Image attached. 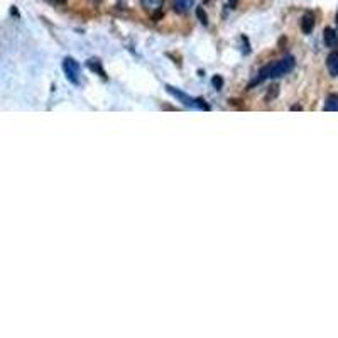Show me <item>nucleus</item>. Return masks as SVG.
Listing matches in <instances>:
<instances>
[{
	"label": "nucleus",
	"instance_id": "obj_1",
	"mask_svg": "<svg viewBox=\"0 0 338 338\" xmlns=\"http://www.w3.org/2000/svg\"><path fill=\"white\" fill-rule=\"evenodd\" d=\"M295 64H296V61H295L293 56H286V58L281 59V61L267 64V66H264L262 70L259 71L255 82H254L252 84L262 83V82H265V80H274V78H279V76L288 75L289 71H293Z\"/></svg>",
	"mask_w": 338,
	"mask_h": 338
},
{
	"label": "nucleus",
	"instance_id": "obj_2",
	"mask_svg": "<svg viewBox=\"0 0 338 338\" xmlns=\"http://www.w3.org/2000/svg\"><path fill=\"white\" fill-rule=\"evenodd\" d=\"M168 91L171 93L172 96H176V98L179 100V102H183L186 107H191V108H201V110H210V105H208L205 100L201 98H191V96H188L186 93H183V91L176 90L174 86H166Z\"/></svg>",
	"mask_w": 338,
	"mask_h": 338
},
{
	"label": "nucleus",
	"instance_id": "obj_3",
	"mask_svg": "<svg viewBox=\"0 0 338 338\" xmlns=\"http://www.w3.org/2000/svg\"><path fill=\"white\" fill-rule=\"evenodd\" d=\"M63 70H64V75H66V78L70 80L71 83L78 84L80 83V64L76 59L73 58H66L63 61Z\"/></svg>",
	"mask_w": 338,
	"mask_h": 338
},
{
	"label": "nucleus",
	"instance_id": "obj_4",
	"mask_svg": "<svg viewBox=\"0 0 338 338\" xmlns=\"http://www.w3.org/2000/svg\"><path fill=\"white\" fill-rule=\"evenodd\" d=\"M140 2H142L144 9H146L147 12H151L152 17H156V15H161V9H163L164 0H140Z\"/></svg>",
	"mask_w": 338,
	"mask_h": 338
},
{
	"label": "nucleus",
	"instance_id": "obj_5",
	"mask_svg": "<svg viewBox=\"0 0 338 338\" xmlns=\"http://www.w3.org/2000/svg\"><path fill=\"white\" fill-rule=\"evenodd\" d=\"M315 27V14L313 12H306L301 19V29H303L304 34H309Z\"/></svg>",
	"mask_w": 338,
	"mask_h": 338
},
{
	"label": "nucleus",
	"instance_id": "obj_6",
	"mask_svg": "<svg viewBox=\"0 0 338 338\" xmlns=\"http://www.w3.org/2000/svg\"><path fill=\"white\" fill-rule=\"evenodd\" d=\"M193 0H171V5L172 9L176 12H179V14H184V12L191 10L193 9Z\"/></svg>",
	"mask_w": 338,
	"mask_h": 338
},
{
	"label": "nucleus",
	"instance_id": "obj_7",
	"mask_svg": "<svg viewBox=\"0 0 338 338\" xmlns=\"http://www.w3.org/2000/svg\"><path fill=\"white\" fill-rule=\"evenodd\" d=\"M325 44L330 49H338V34L333 29H330V27L325 29Z\"/></svg>",
	"mask_w": 338,
	"mask_h": 338
},
{
	"label": "nucleus",
	"instance_id": "obj_8",
	"mask_svg": "<svg viewBox=\"0 0 338 338\" xmlns=\"http://www.w3.org/2000/svg\"><path fill=\"white\" fill-rule=\"evenodd\" d=\"M327 68L333 76H338V53H332L327 58Z\"/></svg>",
	"mask_w": 338,
	"mask_h": 338
},
{
	"label": "nucleus",
	"instance_id": "obj_9",
	"mask_svg": "<svg viewBox=\"0 0 338 338\" xmlns=\"http://www.w3.org/2000/svg\"><path fill=\"white\" fill-rule=\"evenodd\" d=\"M325 110L327 112H338V93H332V95L327 96Z\"/></svg>",
	"mask_w": 338,
	"mask_h": 338
},
{
	"label": "nucleus",
	"instance_id": "obj_10",
	"mask_svg": "<svg viewBox=\"0 0 338 338\" xmlns=\"http://www.w3.org/2000/svg\"><path fill=\"white\" fill-rule=\"evenodd\" d=\"M88 68H90L91 71H93V73H96V75H100L102 76V78H107V73H105V70H103L102 68V64H100V61L98 59H88Z\"/></svg>",
	"mask_w": 338,
	"mask_h": 338
},
{
	"label": "nucleus",
	"instance_id": "obj_11",
	"mask_svg": "<svg viewBox=\"0 0 338 338\" xmlns=\"http://www.w3.org/2000/svg\"><path fill=\"white\" fill-rule=\"evenodd\" d=\"M196 17L200 19V22L203 24V26H207V24H208V17H207V14H205V10L201 9V7L196 9Z\"/></svg>",
	"mask_w": 338,
	"mask_h": 338
},
{
	"label": "nucleus",
	"instance_id": "obj_12",
	"mask_svg": "<svg viewBox=\"0 0 338 338\" xmlns=\"http://www.w3.org/2000/svg\"><path fill=\"white\" fill-rule=\"evenodd\" d=\"M277 93H279V86H277V84H274V86H272L271 90H269V95L265 96V100L269 102V100H271L272 96H277Z\"/></svg>",
	"mask_w": 338,
	"mask_h": 338
},
{
	"label": "nucleus",
	"instance_id": "obj_13",
	"mask_svg": "<svg viewBox=\"0 0 338 338\" xmlns=\"http://www.w3.org/2000/svg\"><path fill=\"white\" fill-rule=\"evenodd\" d=\"M211 83H213V86H215L216 90H220V86H222V84H223V80L220 78V76H213Z\"/></svg>",
	"mask_w": 338,
	"mask_h": 338
},
{
	"label": "nucleus",
	"instance_id": "obj_14",
	"mask_svg": "<svg viewBox=\"0 0 338 338\" xmlns=\"http://www.w3.org/2000/svg\"><path fill=\"white\" fill-rule=\"evenodd\" d=\"M228 2H230V7H232V9H235L237 3H239V0H228Z\"/></svg>",
	"mask_w": 338,
	"mask_h": 338
},
{
	"label": "nucleus",
	"instance_id": "obj_15",
	"mask_svg": "<svg viewBox=\"0 0 338 338\" xmlns=\"http://www.w3.org/2000/svg\"><path fill=\"white\" fill-rule=\"evenodd\" d=\"M56 3H59V5H64V3H66V0H54Z\"/></svg>",
	"mask_w": 338,
	"mask_h": 338
},
{
	"label": "nucleus",
	"instance_id": "obj_16",
	"mask_svg": "<svg viewBox=\"0 0 338 338\" xmlns=\"http://www.w3.org/2000/svg\"><path fill=\"white\" fill-rule=\"evenodd\" d=\"M337 26H338V12H337Z\"/></svg>",
	"mask_w": 338,
	"mask_h": 338
}]
</instances>
